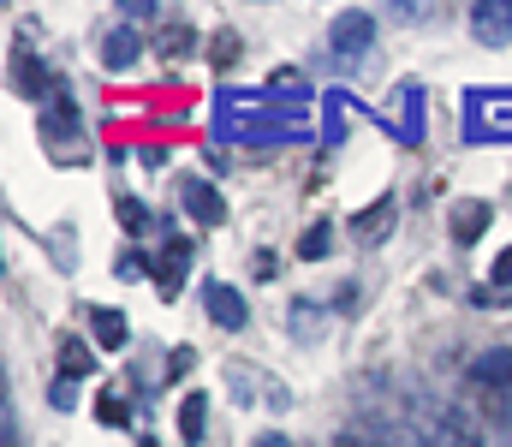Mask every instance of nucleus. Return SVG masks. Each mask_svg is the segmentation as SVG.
Wrapping results in <instances>:
<instances>
[{
    "label": "nucleus",
    "mask_w": 512,
    "mask_h": 447,
    "mask_svg": "<svg viewBox=\"0 0 512 447\" xmlns=\"http://www.w3.org/2000/svg\"><path fill=\"white\" fill-rule=\"evenodd\" d=\"M429 442L435 447H489V430L465 406H435L429 412Z\"/></svg>",
    "instance_id": "nucleus-1"
},
{
    "label": "nucleus",
    "mask_w": 512,
    "mask_h": 447,
    "mask_svg": "<svg viewBox=\"0 0 512 447\" xmlns=\"http://www.w3.org/2000/svg\"><path fill=\"white\" fill-rule=\"evenodd\" d=\"M471 388L501 400V418L512 412V346H489L477 364H471Z\"/></svg>",
    "instance_id": "nucleus-2"
},
{
    "label": "nucleus",
    "mask_w": 512,
    "mask_h": 447,
    "mask_svg": "<svg viewBox=\"0 0 512 447\" xmlns=\"http://www.w3.org/2000/svg\"><path fill=\"white\" fill-rule=\"evenodd\" d=\"M471 30H477L483 48H501V42L512 36V6L507 0H483V6H471Z\"/></svg>",
    "instance_id": "nucleus-3"
},
{
    "label": "nucleus",
    "mask_w": 512,
    "mask_h": 447,
    "mask_svg": "<svg viewBox=\"0 0 512 447\" xmlns=\"http://www.w3.org/2000/svg\"><path fill=\"white\" fill-rule=\"evenodd\" d=\"M370 36H376V18H370V12H340V18H334V48H340V54H364Z\"/></svg>",
    "instance_id": "nucleus-4"
},
{
    "label": "nucleus",
    "mask_w": 512,
    "mask_h": 447,
    "mask_svg": "<svg viewBox=\"0 0 512 447\" xmlns=\"http://www.w3.org/2000/svg\"><path fill=\"white\" fill-rule=\"evenodd\" d=\"M203 304H209V316H215L221 328H245V322H251V310H245V298L233 293V287H221V281H215V287L203 293Z\"/></svg>",
    "instance_id": "nucleus-5"
},
{
    "label": "nucleus",
    "mask_w": 512,
    "mask_h": 447,
    "mask_svg": "<svg viewBox=\"0 0 512 447\" xmlns=\"http://www.w3.org/2000/svg\"><path fill=\"white\" fill-rule=\"evenodd\" d=\"M102 66H114V72L137 66V36H131V30H108V42H102Z\"/></svg>",
    "instance_id": "nucleus-6"
},
{
    "label": "nucleus",
    "mask_w": 512,
    "mask_h": 447,
    "mask_svg": "<svg viewBox=\"0 0 512 447\" xmlns=\"http://www.w3.org/2000/svg\"><path fill=\"white\" fill-rule=\"evenodd\" d=\"M12 78H18V90H24V96H36V102H42V90H48V78H42V66H36V54H24V48H18V60H12Z\"/></svg>",
    "instance_id": "nucleus-7"
},
{
    "label": "nucleus",
    "mask_w": 512,
    "mask_h": 447,
    "mask_svg": "<svg viewBox=\"0 0 512 447\" xmlns=\"http://www.w3.org/2000/svg\"><path fill=\"white\" fill-rule=\"evenodd\" d=\"M42 138H48V144L78 138V114H72V108H48V114H42Z\"/></svg>",
    "instance_id": "nucleus-8"
},
{
    "label": "nucleus",
    "mask_w": 512,
    "mask_h": 447,
    "mask_svg": "<svg viewBox=\"0 0 512 447\" xmlns=\"http://www.w3.org/2000/svg\"><path fill=\"white\" fill-rule=\"evenodd\" d=\"M90 322H96V340H102V346H126V316H114V310H96Z\"/></svg>",
    "instance_id": "nucleus-9"
},
{
    "label": "nucleus",
    "mask_w": 512,
    "mask_h": 447,
    "mask_svg": "<svg viewBox=\"0 0 512 447\" xmlns=\"http://www.w3.org/2000/svg\"><path fill=\"white\" fill-rule=\"evenodd\" d=\"M483 221H489V209H483V203H471V209H459V245H471V239L483 233Z\"/></svg>",
    "instance_id": "nucleus-10"
},
{
    "label": "nucleus",
    "mask_w": 512,
    "mask_h": 447,
    "mask_svg": "<svg viewBox=\"0 0 512 447\" xmlns=\"http://www.w3.org/2000/svg\"><path fill=\"white\" fill-rule=\"evenodd\" d=\"M203 412H209V406H203V394H191V400H185V412H179V424H185V436H191V442L203 436Z\"/></svg>",
    "instance_id": "nucleus-11"
},
{
    "label": "nucleus",
    "mask_w": 512,
    "mask_h": 447,
    "mask_svg": "<svg viewBox=\"0 0 512 447\" xmlns=\"http://www.w3.org/2000/svg\"><path fill=\"white\" fill-rule=\"evenodd\" d=\"M191 209H197V215H203V221H209V215H215V221H221V197H209V191H203V185H191Z\"/></svg>",
    "instance_id": "nucleus-12"
},
{
    "label": "nucleus",
    "mask_w": 512,
    "mask_h": 447,
    "mask_svg": "<svg viewBox=\"0 0 512 447\" xmlns=\"http://www.w3.org/2000/svg\"><path fill=\"white\" fill-rule=\"evenodd\" d=\"M60 364H66V370H90V352H84L78 340H66V346H60Z\"/></svg>",
    "instance_id": "nucleus-13"
},
{
    "label": "nucleus",
    "mask_w": 512,
    "mask_h": 447,
    "mask_svg": "<svg viewBox=\"0 0 512 447\" xmlns=\"http://www.w3.org/2000/svg\"><path fill=\"white\" fill-rule=\"evenodd\" d=\"M304 257H328V227H316V233H304V245H298Z\"/></svg>",
    "instance_id": "nucleus-14"
},
{
    "label": "nucleus",
    "mask_w": 512,
    "mask_h": 447,
    "mask_svg": "<svg viewBox=\"0 0 512 447\" xmlns=\"http://www.w3.org/2000/svg\"><path fill=\"white\" fill-rule=\"evenodd\" d=\"M102 418H108V424H126V406H120V400L108 394V400H102Z\"/></svg>",
    "instance_id": "nucleus-15"
},
{
    "label": "nucleus",
    "mask_w": 512,
    "mask_h": 447,
    "mask_svg": "<svg viewBox=\"0 0 512 447\" xmlns=\"http://www.w3.org/2000/svg\"><path fill=\"white\" fill-rule=\"evenodd\" d=\"M6 447H18V424H12V412H6Z\"/></svg>",
    "instance_id": "nucleus-16"
},
{
    "label": "nucleus",
    "mask_w": 512,
    "mask_h": 447,
    "mask_svg": "<svg viewBox=\"0 0 512 447\" xmlns=\"http://www.w3.org/2000/svg\"><path fill=\"white\" fill-rule=\"evenodd\" d=\"M256 447H292V442H286V436H262Z\"/></svg>",
    "instance_id": "nucleus-17"
}]
</instances>
